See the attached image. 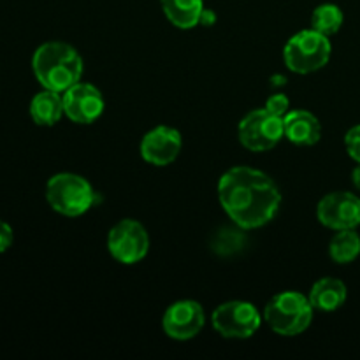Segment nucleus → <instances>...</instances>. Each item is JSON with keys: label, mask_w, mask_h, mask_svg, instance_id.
Returning <instances> with one entry per match:
<instances>
[{"label": "nucleus", "mask_w": 360, "mask_h": 360, "mask_svg": "<svg viewBox=\"0 0 360 360\" xmlns=\"http://www.w3.org/2000/svg\"><path fill=\"white\" fill-rule=\"evenodd\" d=\"M333 46L327 35L315 28L301 30L285 44L283 58L288 69L295 74H311L323 69L330 60Z\"/></svg>", "instance_id": "nucleus-5"}, {"label": "nucleus", "mask_w": 360, "mask_h": 360, "mask_svg": "<svg viewBox=\"0 0 360 360\" xmlns=\"http://www.w3.org/2000/svg\"><path fill=\"white\" fill-rule=\"evenodd\" d=\"M206 323V313L202 306L192 299L176 301L165 309L162 327L169 338L176 341H186L195 338Z\"/></svg>", "instance_id": "nucleus-11"}, {"label": "nucleus", "mask_w": 360, "mask_h": 360, "mask_svg": "<svg viewBox=\"0 0 360 360\" xmlns=\"http://www.w3.org/2000/svg\"><path fill=\"white\" fill-rule=\"evenodd\" d=\"M245 229L224 227L211 238V250L220 257H232L241 252L246 245V238L243 234Z\"/></svg>", "instance_id": "nucleus-18"}, {"label": "nucleus", "mask_w": 360, "mask_h": 360, "mask_svg": "<svg viewBox=\"0 0 360 360\" xmlns=\"http://www.w3.org/2000/svg\"><path fill=\"white\" fill-rule=\"evenodd\" d=\"M343 11L336 6V4H322L313 11L311 25L315 30H319L323 35H334L340 32L343 27Z\"/></svg>", "instance_id": "nucleus-19"}, {"label": "nucleus", "mask_w": 360, "mask_h": 360, "mask_svg": "<svg viewBox=\"0 0 360 360\" xmlns=\"http://www.w3.org/2000/svg\"><path fill=\"white\" fill-rule=\"evenodd\" d=\"M13 241H14L13 229H11V225L7 224V221H4L2 218H0V253L7 252V250L11 248V245H13Z\"/></svg>", "instance_id": "nucleus-22"}, {"label": "nucleus", "mask_w": 360, "mask_h": 360, "mask_svg": "<svg viewBox=\"0 0 360 360\" xmlns=\"http://www.w3.org/2000/svg\"><path fill=\"white\" fill-rule=\"evenodd\" d=\"M345 148H347V153L350 155V158H354L355 162H360V125L352 127L350 130L345 136Z\"/></svg>", "instance_id": "nucleus-20"}, {"label": "nucleus", "mask_w": 360, "mask_h": 360, "mask_svg": "<svg viewBox=\"0 0 360 360\" xmlns=\"http://www.w3.org/2000/svg\"><path fill=\"white\" fill-rule=\"evenodd\" d=\"M320 224L333 231H348L360 225V197L352 192H330L316 206Z\"/></svg>", "instance_id": "nucleus-9"}, {"label": "nucleus", "mask_w": 360, "mask_h": 360, "mask_svg": "<svg viewBox=\"0 0 360 360\" xmlns=\"http://www.w3.org/2000/svg\"><path fill=\"white\" fill-rule=\"evenodd\" d=\"M266 109L283 118V116L290 111V101H288V97L285 94H274L267 98Z\"/></svg>", "instance_id": "nucleus-21"}, {"label": "nucleus", "mask_w": 360, "mask_h": 360, "mask_svg": "<svg viewBox=\"0 0 360 360\" xmlns=\"http://www.w3.org/2000/svg\"><path fill=\"white\" fill-rule=\"evenodd\" d=\"M181 134L167 125L151 129L141 141V157L151 165L165 167L172 164L181 153Z\"/></svg>", "instance_id": "nucleus-12"}, {"label": "nucleus", "mask_w": 360, "mask_h": 360, "mask_svg": "<svg viewBox=\"0 0 360 360\" xmlns=\"http://www.w3.org/2000/svg\"><path fill=\"white\" fill-rule=\"evenodd\" d=\"M63 115H65V111H63V97L58 91L46 90L44 88L32 98L30 116L35 125L53 127L60 122Z\"/></svg>", "instance_id": "nucleus-15"}, {"label": "nucleus", "mask_w": 360, "mask_h": 360, "mask_svg": "<svg viewBox=\"0 0 360 360\" xmlns=\"http://www.w3.org/2000/svg\"><path fill=\"white\" fill-rule=\"evenodd\" d=\"M221 207L245 231L269 224L281 206V192L273 178L259 169L238 165L225 172L218 181Z\"/></svg>", "instance_id": "nucleus-1"}, {"label": "nucleus", "mask_w": 360, "mask_h": 360, "mask_svg": "<svg viewBox=\"0 0 360 360\" xmlns=\"http://www.w3.org/2000/svg\"><path fill=\"white\" fill-rule=\"evenodd\" d=\"M238 136L246 150L255 153L269 151L285 137L283 118L266 108L255 109L241 120Z\"/></svg>", "instance_id": "nucleus-6"}, {"label": "nucleus", "mask_w": 360, "mask_h": 360, "mask_svg": "<svg viewBox=\"0 0 360 360\" xmlns=\"http://www.w3.org/2000/svg\"><path fill=\"white\" fill-rule=\"evenodd\" d=\"M352 181H354L355 188L360 190V162L357 164V167L354 169V172H352Z\"/></svg>", "instance_id": "nucleus-24"}, {"label": "nucleus", "mask_w": 360, "mask_h": 360, "mask_svg": "<svg viewBox=\"0 0 360 360\" xmlns=\"http://www.w3.org/2000/svg\"><path fill=\"white\" fill-rule=\"evenodd\" d=\"M213 21H214V14L211 13H207L206 9H204V13H202V16H200V23H204V25H213Z\"/></svg>", "instance_id": "nucleus-23"}, {"label": "nucleus", "mask_w": 360, "mask_h": 360, "mask_svg": "<svg viewBox=\"0 0 360 360\" xmlns=\"http://www.w3.org/2000/svg\"><path fill=\"white\" fill-rule=\"evenodd\" d=\"M329 255L336 264H352L360 255V236L355 229L338 231L330 239Z\"/></svg>", "instance_id": "nucleus-17"}, {"label": "nucleus", "mask_w": 360, "mask_h": 360, "mask_svg": "<svg viewBox=\"0 0 360 360\" xmlns=\"http://www.w3.org/2000/svg\"><path fill=\"white\" fill-rule=\"evenodd\" d=\"M63 111L70 122L77 125H90L97 122L104 112V97L102 91L91 83H76L63 91Z\"/></svg>", "instance_id": "nucleus-10"}, {"label": "nucleus", "mask_w": 360, "mask_h": 360, "mask_svg": "<svg viewBox=\"0 0 360 360\" xmlns=\"http://www.w3.org/2000/svg\"><path fill=\"white\" fill-rule=\"evenodd\" d=\"M160 4L165 18L181 30H190L200 23L204 13L202 0H160Z\"/></svg>", "instance_id": "nucleus-16"}, {"label": "nucleus", "mask_w": 360, "mask_h": 360, "mask_svg": "<svg viewBox=\"0 0 360 360\" xmlns=\"http://www.w3.org/2000/svg\"><path fill=\"white\" fill-rule=\"evenodd\" d=\"M313 308L309 297L301 292H281L274 295L264 309V320L280 336H299L313 322Z\"/></svg>", "instance_id": "nucleus-3"}, {"label": "nucleus", "mask_w": 360, "mask_h": 360, "mask_svg": "<svg viewBox=\"0 0 360 360\" xmlns=\"http://www.w3.org/2000/svg\"><path fill=\"white\" fill-rule=\"evenodd\" d=\"M84 63L74 46L67 42L51 41L44 42L35 49L32 56V70L42 88L46 90L63 91L69 90L83 77Z\"/></svg>", "instance_id": "nucleus-2"}, {"label": "nucleus", "mask_w": 360, "mask_h": 360, "mask_svg": "<svg viewBox=\"0 0 360 360\" xmlns=\"http://www.w3.org/2000/svg\"><path fill=\"white\" fill-rule=\"evenodd\" d=\"M259 309L248 301H229L218 306L211 315L214 330L229 340H248L262 326Z\"/></svg>", "instance_id": "nucleus-7"}, {"label": "nucleus", "mask_w": 360, "mask_h": 360, "mask_svg": "<svg viewBox=\"0 0 360 360\" xmlns=\"http://www.w3.org/2000/svg\"><path fill=\"white\" fill-rule=\"evenodd\" d=\"M108 250L112 259L125 266L141 262L150 250L146 229L132 218L120 220L108 234Z\"/></svg>", "instance_id": "nucleus-8"}, {"label": "nucleus", "mask_w": 360, "mask_h": 360, "mask_svg": "<svg viewBox=\"0 0 360 360\" xmlns=\"http://www.w3.org/2000/svg\"><path fill=\"white\" fill-rule=\"evenodd\" d=\"M46 199L56 213L74 218L90 211L97 195L86 178L74 172H60L49 178Z\"/></svg>", "instance_id": "nucleus-4"}, {"label": "nucleus", "mask_w": 360, "mask_h": 360, "mask_svg": "<svg viewBox=\"0 0 360 360\" xmlns=\"http://www.w3.org/2000/svg\"><path fill=\"white\" fill-rule=\"evenodd\" d=\"M285 137L297 146H313L322 137V127L313 112L294 109L283 116Z\"/></svg>", "instance_id": "nucleus-13"}, {"label": "nucleus", "mask_w": 360, "mask_h": 360, "mask_svg": "<svg viewBox=\"0 0 360 360\" xmlns=\"http://www.w3.org/2000/svg\"><path fill=\"white\" fill-rule=\"evenodd\" d=\"M347 285L338 278H322L316 281L309 292V301L319 311H336L347 302Z\"/></svg>", "instance_id": "nucleus-14"}]
</instances>
